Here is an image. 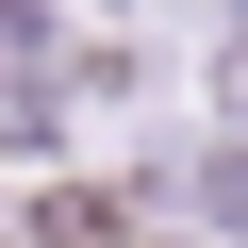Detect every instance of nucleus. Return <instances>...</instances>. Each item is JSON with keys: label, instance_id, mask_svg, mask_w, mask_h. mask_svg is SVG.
I'll return each instance as SVG.
<instances>
[{"label": "nucleus", "instance_id": "1", "mask_svg": "<svg viewBox=\"0 0 248 248\" xmlns=\"http://www.w3.org/2000/svg\"><path fill=\"white\" fill-rule=\"evenodd\" d=\"M33 248H116V215H99V199H50V215H33Z\"/></svg>", "mask_w": 248, "mask_h": 248}]
</instances>
